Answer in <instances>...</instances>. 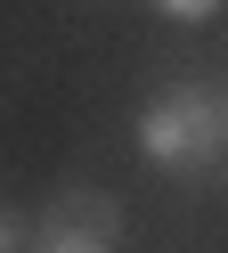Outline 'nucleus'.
Instances as JSON below:
<instances>
[{
    "label": "nucleus",
    "instance_id": "f257e3e1",
    "mask_svg": "<svg viewBox=\"0 0 228 253\" xmlns=\"http://www.w3.org/2000/svg\"><path fill=\"white\" fill-rule=\"evenodd\" d=\"M139 155L171 180H212L228 155V115L204 82H163L139 106Z\"/></svg>",
    "mask_w": 228,
    "mask_h": 253
},
{
    "label": "nucleus",
    "instance_id": "f03ea898",
    "mask_svg": "<svg viewBox=\"0 0 228 253\" xmlns=\"http://www.w3.org/2000/svg\"><path fill=\"white\" fill-rule=\"evenodd\" d=\"M25 253H122V204L106 188L74 180L33 212V245Z\"/></svg>",
    "mask_w": 228,
    "mask_h": 253
},
{
    "label": "nucleus",
    "instance_id": "7ed1b4c3",
    "mask_svg": "<svg viewBox=\"0 0 228 253\" xmlns=\"http://www.w3.org/2000/svg\"><path fill=\"white\" fill-rule=\"evenodd\" d=\"M228 0H155V17H171V25H212Z\"/></svg>",
    "mask_w": 228,
    "mask_h": 253
},
{
    "label": "nucleus",
    "instance_id": "20e7f679",
    "mask_svg": "<svg viewBox=\"0 0 228 253\" xmlns=\"http://www.w3.org/2000/svg\"><path fill=\"white\" fill-rule=\"evenodd\" d=\"M25 245H33V212L0 204V253H25Z\"/></svg>",
    "mask_w": 228,
    "mask_h": 253
},
{
    "label": "nucleus",
    "instance_id": "39448f33",
    "mask_svg": "<svg viewBox=\"0 0 228 253\" xmlns=\"http://www.w3.org/2000/svg\"><path fill=\"white\" fill-rule=\"evenodd\" d=\"M220 115H228V98H220Z\"/></svg>",
    "mask_w": 228,
    "mask_h": 253
}]
</instances>
